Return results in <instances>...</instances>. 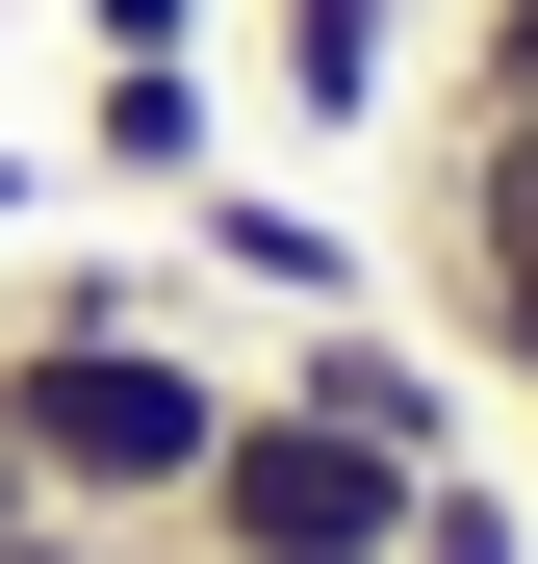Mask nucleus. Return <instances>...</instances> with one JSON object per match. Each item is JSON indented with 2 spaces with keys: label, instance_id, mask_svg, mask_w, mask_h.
<instances>
[{
  "label": "nucleus",
  "instance_id": "obj_1",
  "mask_svg": "<svg viewBox=\"0 0 538 564\" xmlns=\"http://www.w3.org/2000/svg\"><path fill=\"white\" fill-rule=\"evenodd\" d=\"M231 386H256V359H206L179 308H154V334H0V462H26L52 513H103V539H179Z\"/></svg>",
  "mask_w": 538,
  "mask_h": 564
},
{
  "label": "nucleus",
  "instance_id": "obj_2",
  "mask_svg": "<svg viewBox=\"0 0 538 564\" xmlns=\"http://www.w3.org/2000/svg\"><path fill=\"white\" fill-rule=\"evenodd\" d=\"M410 488H436V462L333 436L308 386H231V436H206V488H179V539H231V564H385Z\"/></svg>",
  "mask_w": 538,
  "mask_h": 564
},
{
  "label": "nucleus",
  "instance_id": "obj_3",
  "mask_svg": "<svg viewBox=\"0 0 538 564\" xmlns=\"http://www.w3.org/2000/svg\"><path fill=\"white\" fill-rule=\"evenodd\" d=\"M256 386H308L333 436H385V462H487V436H462V359H436L410 308H308L283 359H256Z\"/></svg>",
  "mask_w": 538,
  "mask_h": 564
},
{
  "label": "nucleus",
  "instance_id": "obj_4",
  "mask_svg": "<svg viewBox=\"0 0 538 564\" xmlns=\"http://www.w3.org/2000/svg\"><path fill=\"white\" fill-rule=\"evenodd\" d=\"M256 104L308 154H385L410 129V0H256Z\"/></svg>",
  "mask_w": 538,
  "mask_h": 564
},
{
  "label": "nucleus",
  "instance_id": "obj_5",
  "mask_svg": "<svg viewBox=\"0 0 538 564\" xmlns=\"http://www.w3.org/2000/svg\"><path fill=\"white\" fill-rule=\"evenodd\" d=\"M179 282H231V308H283V334H308V308H385L308 180H179Z\"/></svg>",
  "mask_w": 538,
  "mask_h": 564
},
{
  "label": "nucleus",
  "instance_id": "obj_6",
  "mask_svg": "<svg viewBox=\"0 0 538 564\" xmlns=\"http://www.w3.org/2000/svg\"><path fill=\"white\" fill-rule=\"evenodd\" d=\"M77 180H103V206L231 180V77H206V52H103V77H77Z\"/></svg>",
  "mask_w": 538,
  "mask_h": 564
},
{
  "label": "nucleus",
  "instance_id": "obj_7",
  "mask_svg": "<svg viewBox=\"0 0 538 564\" xmlns=\"http://www.w3.org/2000/svg\"><path fill=\"white\" fill-rule=\"evenodd\" d=\"M410 129H538V0H462V26H436Z\"/></svg>",
  "mask_w": 538,
  "mask_h": 564
},
{
  "label": "nucleus",
  "instance_id": "obj_8",
  "mask_svg": "<svg viewBox=\"0 0 538 564\" xmlns=\"http://www.w3.org/2000/svg\"><path fill=\"white\" fill-rule=\"evenodd\" d=\"M385 564H538V513H513V462H436V488H410V539Z\"/></svg>",
  "mask_w": 538,
  "mask_h": 564
},
{
  "label": "nucleus",
  "instance_id": "obj_9",
  "mask_svg": "<svg viewBox=\"0 0 538 564\" xmlns=\"http://www.w3.org/2000/svg\"><path fill=\"white\" fill-rule=\"evenodd\" d=\"M77 26H103V52H206V0H77Z\"/></svg>",
  "mask_w": 538,
  "mask_h": 564
},
{
  "label": "nucleus",
  "instance_id": "obj_10",
  "mask_svg": "<svg viewBox=\"0 0 538 564\" xmlns=\"http://www.w3.org/2000/svg\"><path fill=\"white\" fill-rule=\"evenodd\" d=\"M0 564H129V539H103V513H26V539H0Z\"/></svg>",
  "mask_w": 538,
  "mask_h": 564
},
{
  "label": "nucleus",
  "instance_id": "obj_11",
  "mask_svg": "<svg viewBox=\"0 0 538 564\" xmlns=\"http://www.w3.org/2000/svg\"><path fill=\"white\" fill-rule=\"evenodd\" d=\"M26 513H52V488H26V462H0V539H26Z\"/></svg>",
  "mask_w": 538,
  "mask_h": 564
},
{
  "label": "nucleus",
  "instance_id": "obj_12",
  "mask_svg": "<svg viewBox=\"0 0 538 564\" xmlns=\"http://www.w3.org/2000/svg\"><path fill=\"white\" fill-rule=\"evenodd\" d=\"M513 513H538V411H513Z\"/></svg>",
  "mask_w": 538,
  "mask_h": 564
},
{
  "label": "nucleus",
  "instance_id": "obj_13",
  "mask_svg": "<svg viewBox=\"0 0 538 564\" xmlns=\"http://www.w3.org/2000/svg\"><path fill=\"white\" fill-rule=\"evenodd\" d=\"M0 206H26V154H0Z\"/></svg>",
  "mask_w": 538,
  "mask_h": 564
}]
</instances>
